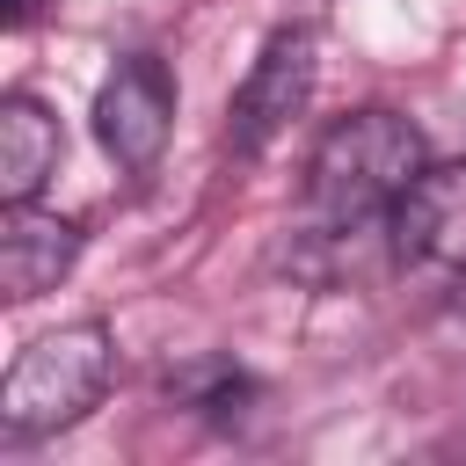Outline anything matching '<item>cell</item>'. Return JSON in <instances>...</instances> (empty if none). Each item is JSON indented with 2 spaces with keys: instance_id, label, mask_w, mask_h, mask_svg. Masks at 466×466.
<instances>
[{
  "instance_id": "6da1fadb",
  "label": "cell",
  "mask_w": 466,
  "mask_h": 466,
  "mask_svg": "<svg viewBox=\"0 0 466 466\" xmlns=\"http://www.w3.org/2000/svg\"><path fill=\"white\" fill-rule=\"evenodd\" d=\"M422 182V131L393 109H357L342 116L306 167V211L328 233H357L393 218V204Z\"/></svg>"
},
{
  "instance_id": "7a4b0ae2",
  "label": "cell",
  "mask_w": 466,
  "mask_h": 466,
  "mask_svg": "<svg viewBox=\"0 0 466 466\" xmlns=\"http://www.w3.org/2000/svg\"><path fill=\"white\" fill-rule=\"evenodd\" d=\"M109 386V335L95 320L80 328H51L36 335L7 379H0V430L7 437H51L66 422H80Z\"/></svg>"
},
{
  "instance_id": "3957f363",
  "label": "cell",
  "mask_w": 466,
  "mask_h": 466,
  "mask_svg": "<svg viewBox=\"0 0 466 466\" xmlns=\"http://www.w3.org/2000/svg\"><path fill=\"white\" fill-rule=\"evenodd\" d=\"M313 73H320V36L306 29V22H291V29H277L269 44H262V58L248 66V80L233 87V109H226V146L233 153H269L277 146V131L306 109V95H313Z\"/></svg>"
},
{
  "instance_id": "277c9868",
  "label": "cell",
  "mask_w": 466,
  "mask_h": 466,
  "mask_svg": "<svg viewBox=\"0 0 466 466\" xmlns=\"http://www.w3.org/2000/svg\"><path fill=\"white\" fill-rule=\"evenodd\" d=\"M167 131H175V73L153 51L116 58V73L95 95V138H102V153L116 167H153L160 146H167Z\"/></svg>"
},
{
  "instance_id": "5b68a950",
  "label": "cell",
  "mask_w": 466,
  "mask_h": 466,
  "mask_svg": "<svg viewBox=\"0 0 466 466\" xmlns=\"http://www.w3.org/2000/svg\"><path fill=\"white\" fill-rule=\"evenodd\" d=\"M386 233H393V255H400V262L466 277V160L422 167V182L393 204Z\"/></svg>"
},
{
  "instance_id": "8992f818",
  "label": "cell",
  "mask_w": 466,
  "mask_h": 466,
  "mask_svg": "<svg viewBox=\"0 0 466 466\" xmlns=\"http://www.w3.org/2000/svg\"><path fill=\"white\" fill-rule=\"evenodd\" d=\"M80 255V226L36 204H7L0 211V291L7 299H36L51 291Z\"/></svg>"
},
{
  "instance_id": "52a82bcc",
  "label": "cell",
  "mask_w": 466,
  "mask_h": 466,
  "mask_svg": "<svg viewBox=\"0 0 466 466\" xmlns=\"http://www.w3.org/2000/svg\"><path fill=\"white\" fill-rule=\"evenodd\" d=\"M51 167H58V124H51V109L29 102V95H7L0 102V197L29 204Z\"/></svg>"
},
{
  "instance_id": "ba28073f",
  "label": "cell",
  "mask_w": 466,
  "mask_h": 466,
  "mask_svg": "<svg viewBox=\"0 0 466 466\" xmlns=\"http://www.w3.org/2000/svg\"><path fill=\"white\" fill-rule=\"evenodd\" d=\"M175 393L189 400V408H204V415H240V400L255 393L233 364H189L182 379H175Z\"/></svg>"
},
{
  "instance_id": "9c48e42d",
  "label": "cell",
  "mask_w": 466,
  "mask_h": 466,
  "mask_svg": "<svg viewBox=\"0 0 466 466\" xmlns=\"http://www.w3.org/2000/svg\"><path fill=\"white\" fill-rule=\"evenodd\" d=\"M44 7H51V0H7V29H29Z\"/></svg>"
}]
</instances>
